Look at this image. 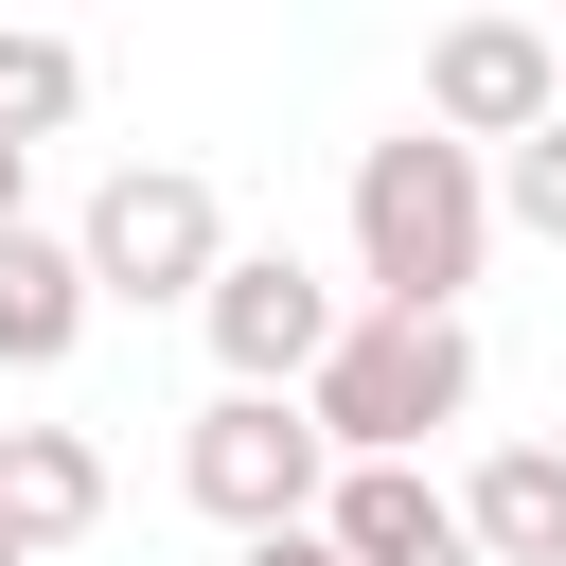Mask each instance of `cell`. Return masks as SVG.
Masks as SVG:
<instances>
[{
	"label": "cell",
	"mask_w": 566,
	"mask_h": 566,
	"mask_svg": "<svg viewBox=\"0 0 566 566\" xmlns=\"http://www.w3.org/2000/svg\"><path fill=\"white\" fill-rule=\"evenodd\" d=\"M478 248H495V177L442 124H389L354 159V283H371V318H460Z\"/></svg>",
	"instance_id": "1"
},
{
	"label": "cell",
	"mask_w": 566,
	"mask_h": 566,
	"mask_svg": "<svg viewBox=\"0 0 566 566\" xmlns=\"http://www.w3.org/2000/svg\"><path fill=\"white\" fill-rule=\"evenodd\" d=\"M460 407H478V336H460V318H371V301H354V336H336L318 389H301L318 460H424Z\"/></svg>",
	"instance_id": "2"
},
{
	"label": "cell",
	"mask_w": 566,
	"mask_h": 566,
	"mask_svg": "<svg viewBox=\"0 0 566 566\" xmlns=\"http://www.w3.org/2000/svg\"><path fill=\"white\" fill-rule=\"evenodd\" d=\"M71 265H88V301H212L230 212H212V177H195V159H124V177L71 212Z\"/></svg>",
	"instance_id": "3"
},
{
	"label": "cell",
	"mask_w": 566,
	"mask_h": 566,
	"mask_svg": "<svg viewBox=\"0 0 566 566\" xmlns=\"http://www.w3.org/2000/svg\"><path fill=\"white\" fill-rule=\"evenodd\" d=\"M177 495L212 513V531H318V495H336V460H318V424L283 407V389H212L195 407V442H177Z\"/></svg>",
	"instance_id": "4"
},
{
	"label": "cell",
	"mask_w": 566,
	"mask_h": 566,
	"mask_svg": "<svg viewBox=\"0 0 566 566\" xmlns=\"http://www.w3.org/2000/svg\"><path fill=\"white\" fill-rule=\"evenodd\" d=\"M195 318H212V354H230V389H283V407H301V389H318V354L354 336V301H336V283L301 265V248H230Z\"/></svg>",
	"instance_id": "5"
},
{
	"label": "cell",
	"mask_w": 566,
	"mask_h": 566,
	"mask_svg": "<svg viewBox=\"0 0 566 566\" xmlns=\"http://www.w3.org/2000/svg\"><path fill=\"white\" fill-rule=\"evenodd\" d=\"M548 106H566V35H531V18H460V35L424 53V124H442L460 159H478V142L513 159Z\"/></svg>",
	"instance_id": "6"
},
{
	"label": "cell",
	"mask_w": 566,
	"mask_h": 566,
	"mask_svg": "<svg viewBox=\"0 0 566 566\" xmlns=\"http://www.w3.org/2000/svg\"><path fill=\"white\" fill-rule=\"evenodd\" d=\"M318 548H336V566H478V531H460V495H442L424 460H336Z\"/></svg>",
	"instance_id": "7"
},
{
	"label": "cell",
	"mask_w": 566,
	"mask_h": 566,
	"mask_svg": "<svg viewBox=\"0 0 566 566\" xmlns=\"http://www.w3.org/2000/svg\"><path fill=\"white\" fill-rule=\"evenodd\" d=\"M88 318H106V301H88V265H71V230H0V371H71Z\"/></svg>",
	"instance_id": "8"
},
{
	"label": "cell",
	"mask_w": 566,
	"mask_h": 566,
	"mask_svg": "<svg viewBox=\"0 0 566 566\" xmlns=\"http://www.w3.org/2000/svg\"><path fill=\"white\" fill-rule=\"evenodd\" d=\"M460 531H478V566H566V442H495L460 478Z\"/></svg>",
	"instance_id": "9"
},
{
	"label": "cell",
	"mask_w": 566,
	"mask_h": 566,
	"mask_svg": "<svg viewBox=\"0 0 566 566\" xmlns=\"http://www.w3.org/2000/svg\"><path fill=\"white\" fill-rule=\"evenodd\" d=\"M88 513H106L88 424H0V531H18V548H71Z\"/></svg>",
	"instance_id": "10"
},
{
	"label": "cell",
	"mask_w": 566,
	"mask_h": 566,
	"mask_svg": "<svg viewBox=\"0 0 566 566\" xmlns=\"http://www.w3.org/2000/svg\"><path fill=\"white\" fill-rule=\"evenodd\" d=\"M71 106H88V53H71V35H0V142L35 159Z\"/></svg>",
	"instance_id": "11"
},
{
	"label": "cell",
	"mask_w": 566,
	"mask_h": 566,
	"mask_svg": "<svg viewBox=\"0 0 566 566\" xmlns=\"http://www.w3.org/2000/svg\"><path fill=\"white\" fill-rule=\"evenodd\" d=\"M478 177H495V212H513V230H548V248H566V106H548L513 159H478Z\"/></svg>",
	"instance_id": "12"
},
{
	"label": "cell",
	"mask_w": 566,
	"mask_h": 566,
	"mask_svg": "<svg viewBox=\"0 0 566 566\" xmlns=\"http://www.w3.org/2000/svg\"><path fill=\"white\" fill-rule=\"evenodd\" d=\"M18 195H35V159H18V142H0V230H35V212H18Z\"/></svg>",
	"instance_id": "13"
},
{
	"label": "cell",
	"mask_w": 566,
	"mask_h": 566,
	"mask_svg": "<svg viewBox=\"0 0 566 566\" xmlns=\"http://www.w3.org/2000/svg\"><path fill=\"white\" fill-rule=\"evenodd\" d=\"M248 566H336V548H318V531H265V548H248Z\"/></svg>",
	"instance_id": "14"
},
{
	"label": "cell",
	"mask_w": 566,
	"mask_h": 566,
	"mask_svg": "<svg viewBox=\"0 0 566 566\" xmlns=\"http://www.w3.org/2000/svg\"><path fill=\"white\" fill-rule=\"evenodd\" d=\"M0 566H35V548H18V531H0Z\"/></svg>",
	"instance_id": "15"
}]
</instances>
